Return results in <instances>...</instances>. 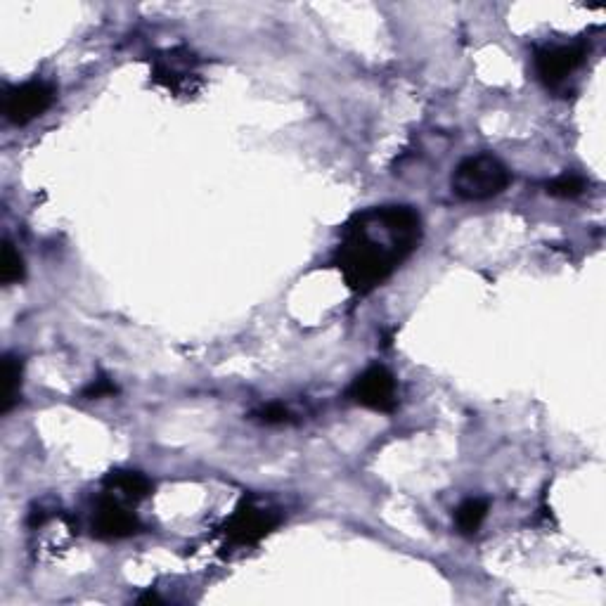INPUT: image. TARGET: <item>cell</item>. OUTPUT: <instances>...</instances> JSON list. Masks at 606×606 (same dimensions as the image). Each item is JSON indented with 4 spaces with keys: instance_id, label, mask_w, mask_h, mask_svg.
<instances>
[{
    "instance_id": "obj_1",
    "label": "cell",
    "mask_w": 606,
    "mask_h": 606,
    "mask_svg": "<svg viewBox=\"0 0 606 606\" xmlns=\"http://www.w3.org/2000/svg\"><path fill=\"white\" fill-rule=\"evenodd\" d=\"M422 240V218L412 206H372L341 225L332 263L348 289L370 294L410 259Z\"/></svg>"
},
{
    "instance_id": "obj_2",
    "label": "cell",
    "mask_w": 606,
    "mask_h": 606,
    "mask_svg": "<svg viewBox=\"0 0 606 606\" xmlns=\"http://www.w3.org/2000/svg\"><path fill=\"white\" fill-rule=\"evenodd\" d=\"M512 183V171L493 154H472L455 166L450 188L464 202H486L502 195Z\"/></svg>"
},
{
    "instance_id": "obj_3",
    "label": "cell",
    "mask_w": 606,
    "mask_h": 606,
    "mask_svg": "<svg viewBox=\"0 0 606 606\" xmlns=\"http://www.w3.org/2000/svg\"><path fill=\"white\" fill-rule=\"evenodd\" d=\"M346 398L360 408L391 415L398 408V384L391 370L384 365H372L353 379Z\"/></svg>"
},
{
    "instance_id": "obj_4",
    "label": "cell",
    "mask_w": 606,
    "mask_h": 606,
    "mask_svg": "<svg viewBox=\"0 0 606 606\" xmlns=\"http://www.w3.org/2000/svg\"><path fill=\"white\" fill-rule=\"evenodd\" d=\"M280 521V514L273 512V509L256 507L251 500H242L240 507L223 524V533L230 545L249 547L268 538L280 526Z\"/></svg>"
},
{
    "instance_id": "obj_5",
    "label": "cell",
    "mask_w": 606,
    "mask_h": 606,
    "mask_svg": "<svg viewBox=\"0 0 606 606\" xmlns=\"http://www.w3.org/2000/svg\"><path fill=\"white\" fill-rule=\"evenodd\" d=\"M57 98L55 86L48 81H27L19 83V86L10 88L5 93V119L15 126H27L31 121L38 119L53 107V102Z\"/></svg>"
},
{
    "instance_id": "obj_6",
    "label": "cell",
    "mask_w": 606,
    "mask_h": 606,
    "mask_svg": "<svg viewBox=\"0 0 606 606\" xmlns=\"http://www.w3.org/2000/svg\"><path fill=\"white\" fill-rule=\"evenodd\" d=\"M585 57L588 45L583 41L543 45L535 50V74L547 88H559L585 62Z\"/></svg>"
},
{
    "instance_id": "obj_7",
    "label": "cell",
    "mask_w": 606,
    "mask_h": 606,
    "mask_svg": "<svg viewBox=\"0 0 606 606\" xmlns=\"http://www.w3.org/2000/svg\"><path fill=\"white\" fill-rule=\"evenodd\" d=\"M93 535L100 540H124L143 531V524L116 498H102L93 514Z\"/></svg>"
},
{
    "instance_id": "obj_8",
    "label": "cell",
    "mask_w": 606,
    "mask_h": 606,
    "mask_svg": "<svg viewBox=\"0 0 606 606\" xmlns=\"http://www.w3.org/2000/svg\"><path fill=\"white\" fill-rule=\"evenodd\" d=\"M192 64H195V55H190L188 50L176 48L169 50L164 57H157L154 60V81L164 83L169 90H178L180 83L188 81V76L192 79Z\"/></svg>"
},
{
    "instance_id": "obj_9",
    "label": "cell",
    "mask_w": 606,
    "mask_h": 606,
    "mask_svg": "<svg viewBox=\"0 0 606 606\" xmlns=\"http://www.w3.org/2000/svg\"><path fill=\"white\" fill-rule=\"evenodd\" d=\"M102 486H105L107 493L119 495V498H126L131 502L145 500L147 495L154 491V483L147 479L145 474L131 472V469H112V472L102 479Z\"/></svg>"
},
{
    "instance_id": "obj_10",
    "label": "cell",
    "mask_w": 606,
    "mask_h": 606,
    "mask_svg": "<svg viewBox=\"0 0 606 606\" xmlns=\"http://www.w3.org/2000/svg\"><path fill=\"white\" fill-rule=\"evenodd\" d=\"M488 517V500L472 498L464 500L460 507L455 509V526L462 535H476L483 521Z\"/></svg>"
},
{
    "instance_id": "obj_11",
    "label": "cell",
    "mask_w": 606,
    "mask_h": 606,
    "mask_svg": "<svg viewBox=\"0 0 606 606\" xmlns=\"http://www.w3.org/2000/svg\"><path fill=\"white\" fill-rule=\"evenodd\" d=\"M3 377H5V393H3V405L0 412L8 415L19 401V389H22V358L5 353L3 358Z\"/></svg>"
},
{
    "instance_id": "obj_12",
    "label": "cell",
    "mask_w": 606,
    "mask_h": 606,
    "mask_svg": "<svg viewBox=\"0 0 606 606\" xmlns=\"http://www.w3.org/2000/svg\"><path fill=\"white\" fill-rule=\"evenodd\" d=\"M588 190V183H585L583 176L578 173H564V176L552 178L550 183L545 185V192L550 197H559V199H576Z\"/></svg>"
},
{
    "instance_id": "obj_13",
    "label": "cell",
    "mask_w": 606,
    "mask_h": 606,
    "mask_svg": "<svg viewBox=\"0 0 606 606\" xmlns=\"http://www.w3.org/2000/svg\"><path fill=\"white\" fill-rule=\"evenodd\" d=\"M24 280V259L22 254L15 249V244L5 242L3 244V259H0V282L5 287L17 285Z\"/></svg>"
},
{
    "instance_id": "obj_14",
    "label": "cell",
    "mask_w": 606,
    "mask_h": 606,
    "mask_svg": "<svg viewBox=\"0 0 606 606\" xmlns=\"http://www.w3.org/2000/svg\"><path fill=\"white\" fill-rule=\"evenodd\" d=\"M256 419L263 424H285L292 419V412H289L282 403H268L256 412Z\"/></svg>"
},
{
    "instance_id": "obj_15",
    "label": "cell",
    "mask_w": 606,
    "mask_h": 606,
    "mask_svg": "<svg viewBox=\"0 0 606 606\" xmlns=\"http://www.w3.org/2000/svg\"><path fill=\"white\" fill-rule=\"evenodd\" d=\"M116 391H119V389H116V384L112 382V379H109V377H98L93 384H90V386H86V389H83V396H86V398H90V401H93V398L114 396Z\"/></svg>"
}]
</instances>
